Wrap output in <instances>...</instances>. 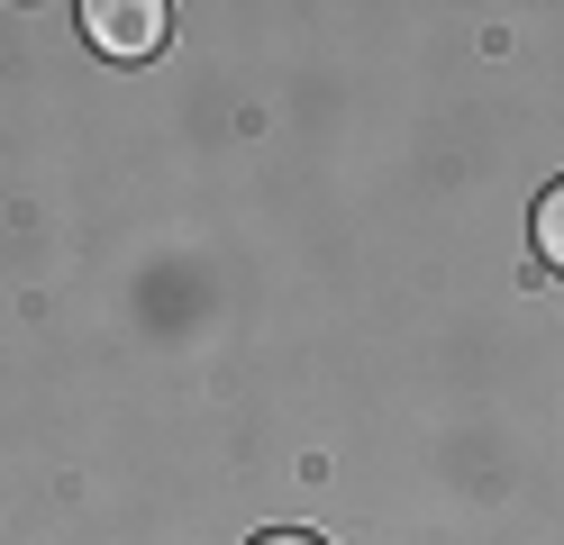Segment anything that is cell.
<instances>
[{
	"label": "cell",
	"instance_id": "6da1fadb",
	"mask_svg": "<svg viewBox=\"0 0 564 545\" xmlns=\"http://www.w3.org/2000/svg\"><path fill=\"white\" fill-rule=\"evenodd\" d=\"M83 36H91L100 55L137 64V55L164 46V0H83Z\"/></svg>",
	"mask_w": 564,
	"mask_h": 545
},
{
	"label": "cell",
	"instance_id": "7a4b0ae2",
	"mask_svg": "<svg viewBox=\"0 0 564 545\" xmlns=\"http://www.w3.org/2000/svg\"><path fill=\"white\" fill-rule=\"evenodd\" d=\"M538 254L564 273V182H546V200H538Z\"/></svg>",
	"mask_w": 564,
	"mask_h": 545
},
{
	"label": "cell",
	"instance_id": "3957f363",
	"mask_svg": "<svg viewBox=\"0 0 564 545\" xmlns=\"http://www.w3.org/2000/svg\"><path fill=\"white\" fill-rule=\"evenodd\" d=\"M256 545H319V536H301V527H273V536H256Z\"/></svg>",
	"mask_w": 564,
	"mask_h": 545
}]
</instances>
